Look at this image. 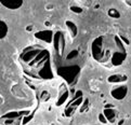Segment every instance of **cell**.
Masks as SVG:
<instances>
[{
  "label": "cell",
  "mask_w": 131,
  "mask_h": 125,
  "mask_svg": "<svg viewBox=\"0 0 131 125\" xmlns=\"http://www.w3.org/2000/svg\"><path fill=\"white\" fill-rule=\"evenodd\" d=\"M18 61L25 75L35 80L48 81L54 77L51 54L43 45L32 44L26 47L21 52Z\"/></svg>",
  "instance_id": "cell-1"
},
{
  "label": "cell",
  "mask_w": 131,
  "mask_h": 125,
  "mask_svg": "<svg viewBox=\"0 0 131 125\" xmlns=\"http://www.w3.org/2000/svg\"><path fill=\"white\" fill-rule=\"evenodd\" d=\"M108 15L113 18H119L120 17V13L116 10V9H110L108 10Z\"/></svg>",
  "instance_id": "cell-13"
},
{
  "label": "cell",
  "mask_w": 131,
  "mask_h": 125,
  "mask_svg": "<svg viewBox=\"0 0 131 125\" xmlns=\"http://www.w3.org/2000/svg\"><path fill=\"white\" fill-rule=\"evenodd\" d=\"M102 113L105 117L107 123H115L117 121V118H118V112H117V110L113 106H107V107H105Z\"/></svg>",
  "instance_id": "cell-7"
},
{
  "label": "cell",
  "mask_w": 131,
  "mask_h": 125,
  "mask_svg": "<svg viewBox=\"0 0 131 125\" xmlns=\"http://www.w3.org/2000/svg\"><path fill=\"white\" fill-rule=\"evenodd\" d=\"M8 30L9 28H8L7 23L3 20H1L0 21V38H1V40L6 38V36L8 35Z\"/></svg>",
  "instance_id": "cell-12"
},
{
  "label": "cell",
  "mask_w": 131,
  "mask_h": 125,
  "mask_svg": "<svg viewBox=\"0 0 131 125\" xmlns=\"http://www.w3.org/2000/svg\"><path fill=\"white\" fill-rule=\"evenodd\" d=\"M128 94V87L126 85H118L112 89L111 95L116 100H123Z\"/></svg>",
  "instance_id": "cell-6"
},
{
  "label": "cell",
  "mask_w": 131,
  "mask_h": 125,
  "mask_svg": "<svg viewBox=\"0 0 131 125\" xmlns=\"http://www.w3.org/2000/svg\"><path fill=\"white\" fill-rule=\"evenodd\" d=\"M99 120L103 123V124H106L107 123V121H106V119H105V117L103 115V113H100V115H99Z\"/></svg>",
  "instance_id": "cell-14"
},
{
  "label": "cell",
  "mask_w": 131,
  "mask_h": 125,
  "mask_svg": "<svg viewBox=\"0 0 131 125\" xmlns=\"http://www.w3.org/2000/svg\"><path fill=\"white\" fill-rule=\"evenodd\" d=\"M53 48L59 56H62L65 49V38L62 31H57L53 36Z\"/></svg>",
  "instance_id": "cell-4"
},
{
  "label": "cell",
  "mask_w": 131,
  "mask_h": 125,
  "mask_svg": "<svg viewBox=\"0 0 131 125\" xmlns=\"http://www.w3.org/2000/svg\"><path fill=\"white\" fill-rule=\"evenodd\" d=\"M22 114L17 112H9L1 117V125H21Z\"/></svg>",
  "instance_id": "cell-5"
},
{
  "label": "cell",
  "mask_w": 131,
  "mask_h": 125,
  "mask_svg": "<svg viewBox=\"0 0 131 125\" xmlns=\"http://www.w3.org/2000/svg\"><path fill=\"white\" fill-rule=\"evenodd\" d=\"M91 55L96 63L105 67H119L127 58V50L117 35H102L92 41Z\"/></svg>",
  "instance_id": "cell-2"
},
{
  "label": "cell",
  "mask_w": 131,
  "mask_h": 125,
  "mask_svg": "<svg viewBox=\"0 0 131 125\" xmlns=\"http://www.w3.org/2000/svg\"><path fill=\"white\" fill-rule=\"evenodd\" d=\"M125 3L128 4L129 7H131V0H125Z\"/></svg>",
  "instance_id": "cell-16"
},
{
  "label": "cell",
  "mask_w": 131,
  "mask_h": 125,
  "mask_svg": "<svg viewBox=\"0 0 131 125\" xmlns=\"http://www.w3.org/2000/svg\"><path fill=\"white\" fill-rule=\"evenodd\" d=\"M75 67L76 66H69V67H63V69H59V73L62 77H64V79L69 84H74L77 81V78L79 76V70L80 69L73 71V69H75Z\"/></svg>",
  "instance_id": "cell-3"
},
{
  "label": "cell",
  "mask_w": 131,
  "mask_h": 125,
  "mask_svg": "<svg viewBox=\"0 0 131 125\" xmlns=\"http://www.w3.org/2000/svg\"><path fill=\"white\" fill-rule=\"evenodd\" d=\"M1 6L9 10H17L23 6V1L22 0H3L1 1Z\"/></svg>",
  "instance_id": "cell-8"
},
{
  "label": "cell",
  "mask_w": 131,
  "mask_h": 125,
  "mask_svg": "<svg viewBox=\"0 0 131 125\" xmlns=\"http://www.w3.org/2000/svg\"><path fill=\"white\" fill-rule=\"evenodd\" d=\"M48 36L49 37H53L54 35H53V32L51 31V30H41L39 32H36V35H35V37H36L37 39L43 41V42L46 41L47 43H49V42H51V41H53V39L48 38Z\"/></svg>",
  "instance_id": "cell-9"
},
{
  "label": "cell",
  "mask_w": 131,
  "mask_h": 125,
  "mask_svg": "<svg viewBox=\"0 0 131 125\" xmlns=\"http://www.w3.org/2000/svg\"><path fill=\"white\" fill-rule=\"evenodd\" d=\"M71 10L74 11V12H76V13H80L82 10H81V8H77V7H71Z\"/></svg>",
  "instance_id": "cell-15"
},
{
  "label": "cell",
  "mask_w": 131,
  "mask_h": 125,
  "mask_svg": "<svg viewBox=\"0 0 131 125\" xmlns=\"http://www.w3.org/2000/svg\"><path fill=\"white\" fill-rule=\"evenodd\" d=\"M65 24H66V27H67L68 32H69V35H71V37H72V38H75V37L77 36V34H78L77 26L75 25V23H73L71 21H66V22H65Z\"/></svg>",
  "instance_id": "cell-11"
},
{
  "label": "cell",
  "mask_w": 131,
  "mask_h": 125,
  "mask_svg": "<svg viewBox=\"0 0 131 125\" xmlns=\"http://www.w3.org/2000/svg\"><path fill=\"white\" fill-rule=\"evenodd\" d=\"M107 81H108L110 83H113V84H121V83L127 81V76L120 75V73H116V75L110 76Z\"/></svg>",
  "instance_id": "cell-10"
}]
</instances>
